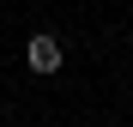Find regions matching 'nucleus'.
Returning a JSON list of instances; mask_svg holds the SVG:
<instances>
[{
	"label": "nucleus",
	"instance_id": "f257e3e1",
	"mask_svg": "<svg viewBox=\"0 0 133 127\" xmlns=\"http://www.w3.org/2000/svg\"><path fill=\"white\" fill-rule=\"evenodd\" d=\"M24 67H30L36 79H49V73H61V42H55L49 30H36V36L24 42Z\"/></svg>",
	"mask_w": 133,
	"mask_h": 127
}]
</instances>
